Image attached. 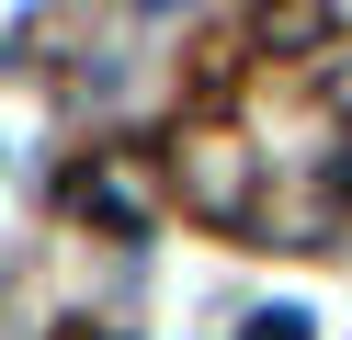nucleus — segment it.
Returning <instances> with one entry per match:
<instances>
[{
  "label": "nucleus",
  "instance_id": "f257e3e1",
  "mask_svg": "<svg viewBox=\"0 0 352 340\" xmlns=\"http://www.w3.org/2000/svg\"><path fill=\"white\" fill-rule=\"evenodd\" d=\"M250 340H307V317H284V306H273V317H250Z\"/></svg>",
  "mask_w": 352,
  "mask_h": 340
},
{
  "label": "nucleus",
  "instance_id": "f03ea898",
  "mask_svg": "<svg viewBox=\"0 0 352 340\" xmlns=\"http://www.w3.org/2000/svg\"><path fill=\"white\" fill-rule=\"evenodd\" d=\"M69 340H102V329H69Z\"/></svg>",
  "mask_w": 352,
  "mask_h": 340
}]
</instances>
